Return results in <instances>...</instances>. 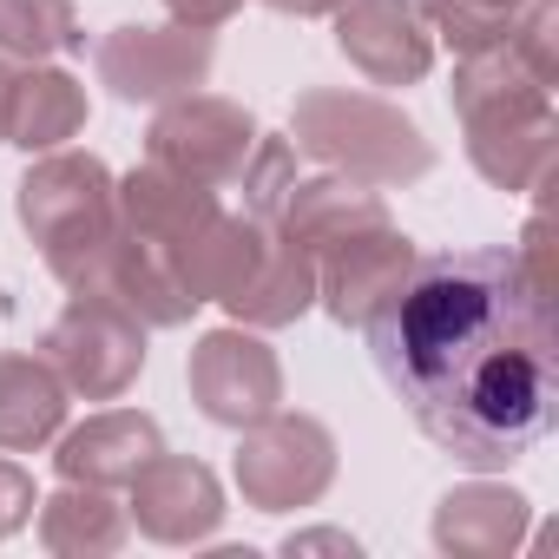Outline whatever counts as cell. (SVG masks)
Listing matches in <instances>:
<instances>
[{
    "label": "cell",
    "mask_w": 559,
    "mask_h": 559,
    "mask_svg": "<svg viewBox=\"0 0 559 559\" xmlns=\"http://www.w3.org/2000/svg\"><path fill=\"white\" fill-rule=\"evenodd\" d=\"M250 145H257V119L237 99H217V93H178L145 126V158L165 165V171H185L211 191L237 185Z\"/></svg>",
    "instance_id": "ba28073f"
},
{
    "label": "cell",
    "mask_w": 559,
    "mask_h": 559,
    "mask_svg": "<svg viewBox=\"0 0 559 559\" xmlns=\"http://www.w3.org/2000/svg\"><path fill=\"white\" fill-rule=\"evenodd\" d=\"M237 493L257 513H297L317 507L336 480V435L317 415H263L237 428Z\"/></svg>",
    "instance_id": "8992f818"
},
{
    "label": "cell",
    "mask_w": 559,
    "mask_h": 559,
    "mask_svg": "<svg viewBox=\"0 0 559 559\" xmlns=\"http://www.w3.org/2000/svg\"><path fill=\"white\" fill-rule=\"evenodd\" d=\"M86 132V86L60 67H27L14 73V112H8V145L34 152H60L67 139Z\"/></svg>",
    "instance_id": "44dd1931"
},
{
    "label": "cell",
    "mask_w": 559,
    "mask_h": 559,
    "mask_svg": "<svg viewBox=\"0 0 559 559\" xmlns=\"http://www.w3.org/2000/svg\"><path fill=\"white\" fill-rule=\"evenodd\" d=\"M217 217V191L211 185H198V178H185V171H165V165H139V171H126L119 178V224L126 230H139V237H158V243H171L178 250V263H185V250H191V237L204 230ZM191 284V276H185Z\"/></svg>",
    "instance_id": "ac0fdd59"
},
{
    "label": "cell",
    "mask_w": 559,
    "mask_h": 559,
    "mask_svg": "<svg viewBox=\"0 0 559 559\" xmlns=\"http://www.w3.org/2000/svg\"><path fill=\"white\" fill-rule=\"evenodd\" d=\"M243 330H284L317 304V257L304 243H290L276 224H263L250 263L237 270V284L217 297Z\"/></svg>",
    "instance_id": "4fadbf2b"
},
{
    "label": "cell",
    "mask_w": 559,
    "mask_h": 559,
    "mask_svg": "<svg viewBox=\"0 0 559 559\" xmlns=\"http://www.w3.org/2000/svg\"><path fill=\"white\" fill-rule=\"evenodd\" d=\"M40 493H34V474L14 467V461H0V539H14L27 520H34Z\"/></svg>",
    "instance_id": "484cf974"
},
{
    "label": "cell",
    "mask_w": 559,
    "mask_h": 559,
    "mask_svg": "<svg viewBox=\"0 0 559 559\" xmlns=\"http://www.w3.org/2000/svg\"><path fill=\"white\" fill-rule=\"evenodd\" d=\"M99 290L119 297L145 330H178V323L198 317V290L185 284L178 250L158 243V237H139V230H126V224H119V237H112V250H106Z\"/></svg>",
    "instance_id": "5bb4252c"
},
{
    "label": "cell",
    "mask_w": 559,
    "mask_h": 559,
    "mask_svg": "<svg viewBox=\"0 0 559 559\" xmlns=\"http://www.w3.org/2000/svg\"><path fill=\"white\" fill-rule=\"evenodd\" d=\"M132 500H126V520L145 533V539H158V546H198V539H211L217 526H224V487H217V474L204 467V461H191V454H152L132 480Z\"/></svg>",
    "instance_id": "8fae6325"
},
{
    "label": "cell",
    "mask_w": 559,
    "mask_h": 559,
    "mask_svg": "<svg viewBox=\"0 0 559 559\" xmlns=\"http://www.w3.org/2000/svg\"><path fill=\"white\" fill-rule=\"evenodd\" d=\"M336 47L369 86H415L435 67V34L421 27L415 0H343Z\"/></svg>",
    "instance_id": "7c38bea8"
},
{
    "label": "cell",
    "mask_w": 559,
    "mask_h": 559,
    "mask_svg": "<svg viewBox=\"0 0 559 559\" xmlns=\"http://www.w3.org/2000/svg\"><path fill=\"white\" fill-rule=\"evenodd\" d=\"M362 336L395 402L461 467L520 461L559 415L552 304L526 290L513 250L415 257Z\"/></svg>",
    "instance_id": "6da1fadb"
},
{
    "label": "cell",
    "mask_w": 559,
    "mask_h": 559,
    "mask_svg": "<svg viewBox=\"0 0 559 559\" xmlns=\"http://www.w3.org/2000/svg\"><path fill=\"white\" fill-rule=\"evenodd\" d=\"M284 552H290V559H297V552H356V539H349V533H290Z\"/></svg>",
    "instance_id": "83f0119b"
},
{
    "label": "cell",
    "mask_w": 559,
    "mask_h": 559,
    "mask_svg": "<svg viewBox=\"0 0 559 559\" xmlns=\"http://www.w3.org/2000/svg\"><path fill=\"white\" fill-rule=\"evenodd\" d=\"M185 389L198 402L204 421L217 428H250L263 415L284 408V362L263 336H250L243 323L230 330H204L191 362H185Z\"/></svg>",
    "instance_id": "9c48e42d"
},
{
    "label": "cell",
    "mask_w": 559,
    "mask_h": 559,
    "mask_svg": "<svg viewBox=\"0 0 559 559\" xmlns=\"http://www.w3.org/2000/svg\"><path fill=\"white\" fill-rule=\"evenodd\" d=\"M126 507L112 500V487H80L60 480V493L40 500V546L53 559H112L126 546Z\"/></svg>",
    "instance_id": "ffe728a7"
},
{
    "label": "cell",
    "mask_w": 559,
    "mask_h": 559,
    "mask_svg": "<svg viewBox=\"0 0 559 559\" xmlns=\"http://www.w3.org/2000/svg\"><path fill=\"white\" fill-rule=\"evenodd\" d=\"M211 60H217V40L211 27H185V21H165V27H112L93 53L99 67V86L126 106H165L178 93H198L211 80Z\"/></svg>",
    "instance_id": "52a82bcc"
},
{
    "label": "cell",
    "mask_w": 559,
    "mask_h": 559,
    "mask_svg": "<svg viewBox=\"0 0 559 559\" xmlns=\"http://www.w3.org/2000/svg\"><path fill=\"white\" fill-rule=\"evenodd\" d=\"M290 145L310 152V158H323V165L343 171V178L376 185V191L415 185V178L435 171V145H428V132H421L402 106H389V99H376V93H343V86H310V93H297Z\"/></svg>",
    "instance_id": "277c9868"
},
{
    "label": "cell",
    "mask_w": 559,
    "mask_h": 559,
    "mask_svg": "<svg viewBox=\"0 0 559 559\" xmlns=\"http://www.w3.org/2000/svg\"><path fill=\"white\" fill-rule=\"evenodd\" d=\"M14 211L67 290H99L106 250L119 237V178L106 171V158L67 145L40 152L14 185Z\"/></svg>",
    "instance_id": "3957f363"
},
{
    "label": "cell",
    "mask_w": 559,
    "mask_h": 559,
    "mask_svg": "<svg viewBox=\"0 0 559 559\" xmlns=\"http://www.w3.org/2000/svg\"><path fill=\"white\" fill-rule=\"evenodd\" d=\"M270 224L284 230L290 243H304L310 257H323L330 243L362 237V230L395 224V217H389V204H382V191H376V185L343 178V171H323V178H297V185H290V198H284V211H276Z\"/></svg>",
    "instance_id": "9a60e30c"
},
{
    "label": "cell",
    "mask_w": 559,
    "mask_h": 559,
    "mask_svg": "<svg viewBox=\"0 0 559 559\" xmlns=\"http://www.w3.org/2000/svg\"><path fill=\"white\" fill-rule=\"evenodd\" d=\"M40 356L67 382V395L119 402L139 382V369H145V323L106 290H73L67 310L47 323Z\"/></svg>",
    "instance_id": "5b68a950"
},
{
    "label": "cell",
    "mask_w": 559,
    "mask_h": 559,
    "mask_svg": "<svg viewBox=\"0 0 559 559\" xmlns=\"http://www.w3.org/2000/svg\"><path fill=\"white\" fill-rule=\"evenodd\" d=\"M263 8H276V14H290V21H317V14H336L343 0H263Z\"/></svg>",
    "instance_id": "f1b7e54d"
},
{
    "label": "cell",
    "mask_w": 559,
    "mask_h": 559,
    "mask_svg": "<svg viewBox=\"0 0 559 559\" xmlns=\"http://www.w3.org/2000/svg\"><path fill=\"white\" fill-rule=\"evenodd\" d=\"M454 119L467 139V165L493 191H539L552 178L559 158L552 86L513 47H487L454 67Z\"/></svg>",
    "instance_id": "7a4b0ae2"
},
{
    "label": "cell",
    "mask_w": 559,
    "mask_h": 559,
    "mask_svg": "<svg viewBox=\"0 0 559 559\" xmlns=\"http://www.w3.org/2000/svg\"><path fill=\"white\" fill-rule=\"evenodd\" d=\"M165 14L185 21V27H224L243 14V0H165Z\"/></svg>",
    "instance_id": "4316f807"
},
{
    "label": "cell",
    "mask_w": 559,
    "mask_h": 559,
    "mask_svg": "<svg viewBox=\"0 0 559 559\" xmlns=\"http://www.w3.org/2000/svg\"><path fill=\"white\" fill-rule=\"evenodd\" d=\"M158 448H165V435L145 408H106L60 435L53 467H60V480H80V487H126Z\"/></svg>",
    "instance_id": "2e32d148"
},
{
    "label": "cell",
    "mask_w": 559,
    "mask_h": 559,
    "mask_svg": "<svg viewBox=\"0 0 559 559\" xmlns=\"http://www.w3.org/2000/svg\"><path fill=\"white\" fill-rule=\"evenodd\" d=\"M237 185H243V211L270 224L276 211H284L290 185H297V145H290V139H270V132H257V145H250V158H243Z\"/></svg>",
    "instance_id": "cb8c5ba5"
},
{
    "label": "cell",
    "mask_w": 559,
    "mask_h": 559,
    "mask_svg": "<svg viewBox=\"0 0 559 559\" xmlns=\"http://www.w3.org/2000/svg\"><path fill=\"white\" fill-rule=\"evenodd\" d=\"M8 112H14V67L0 53V145H8Z\"/></svg>",
    "instance_id": "f546056e"
},
{
    "label": "cell",
    "mask_w": 559,
    "mask_h": 559,
    "mask_svg": "<svg viewBox=\"0 0 559 559\" xmlns=\"http://www.w3.org/2000/svg\"><path fill=\"white\" fill-rule=\"evenodd\" d=\"M67 428V382L47 369V356H0V454H34L60 441Z\"/></svg>",
    "instance_id": "d6986e66"
},
{
    "label": "cell",
    "mask_w": 559,
    "mask_h": 559,
    "mask_svg": "<svg viewBox=\"0 0 559 559\" xmlns=\"http://www.w3.org/2000/svg\"><path fill=\"white\" fill-rule=\"evenodd\" d=\"M526 520H533V500L520 487L467 480V487L441 493V507H435V546L454 552V559H507V552H520Z\"/></svg>",
    "instance_id": "e0dca14e"
},
{
    "label": "cell",
    "mask_w": 559,
    "mask_h": 559,
    "mask_svg": "<svg viewBox=\"0 0 559 559\" xmlns=\"http://www.w3.org/2000/svg\"><path fill=\"white\" fill-rule=\"evenodd\" d=\"M513 270L526 276V290L533 297H559V263H552V211L539 204L533 217H526V230H520V250H513Z\"/></svg>",
    "instance_id": "d4e9b609"
},
{
    "label": "cell",
    "mask_w": 559,
    "mask_h": 559,
    "mask_svg": "<svg viewBox=\"0 0 559 559\" xmlns=\"http://www.w3.org/2000/svg\"><path fill=\"white\" fill-rule=\"evenodd\" d=\"M415 237H402L395 224H376L362 237H343L317 257V304L343 323V330H369V317L408 284L415 270Z\"/></svg>",
    "instance_id": "30bf717a"
},
{
    "label": "cell",
    "mask_w": 559,
    "mask_h": 559,
    "mask_svg": "<svg viewBox=\"0 0 559 559\" xmlns=\"http://www.w3.org/2000/svg\"><path fill=\"white\" fill-rule=\"evenodd\" d=\"M73 47H86L73 0H0V53L8 60L40 67V60L73 53Z\"/></svg>",
    "instance_id": "603a6c76"
},
{
    "label": "cell",
    "mask_w": 559,
    "mask_h": 559,
    "mask_svg": "<svg viewBox=\"0 0 559 559\" xmlns=\"http://www.w3.org/2000/svg\"><path fill=\"white\" fill-rule=\"evenodd\" d=\"M533 0H415V14L435 40H448L461 60L467 53H487V47H507L513 27L526 21Z\"/></svg>",
    "instance_id": "7402d4cb"
}]
</instances>
